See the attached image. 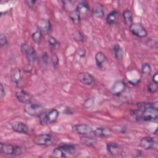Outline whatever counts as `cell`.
Instances as JSON below:
<instances>
[{"label": "cell", "mask_w": 158, "mask_h": 158, "mask_svg": "<svg viewBox=\"0 0 158 158\" xmlns=\"http://www.w3.org/2000/svg\"><path fill=\"white\" fill-rule=\"evenodd\" d=\"M80 142L86 146H92L96 143L97 139L94 137L85 135L80 138Z\"/></svg>", "instance_id": "cell-21"}, {"label": "cell", "mask_w": 158, "mask_h": 158, "mask_svg": "<svg viewBox=\"0 0 158 158\" xmlns=\"http://www.w3.org/2000/svg\"><path fill=\"white\" fill-rule=\"evenodd\" d=\"M64 151V152L65 154H69L70 155L73 154L75 151H76V148L75 147L74 145L71 144H67V143H64L59 146Z\"/></svg>", "instance_id": "cell-25"}, {"label": "cell", "mask_w": 158, "mask_h": 158, "mask_svg": "<svg viewBox=\"0 0 158 158\" xmlns=\"http://www.w3.org/2000/svg\"><path fill=\"white\" fill-rule=\"evenodd\" d=\"M38 28L41 30L42 33L48 34L51 30V25L49 20H41L38 23Z\"/></svg>", "instance_id": "cell-15"}, {"label": "cell", "mask_w": 158, "mask_h": 158, "mask_svg": "<svg viewBox=\"0 0 158 158\" xmlns=\"http://www.w3.org/2000/svg\"><path fill=\"white\" fill-rule=\"evenodd\" d=\"M122 16L124 22L127 25L130 26L133 23V14L130 10L125 9L122 13Z\"/></svg>", "instance_id": "cell-24"}, {"label": "cell", "mask_w": 158, "mask_h": 158, "mask_svg": "<svg viewBox=\"0 0 158 158\" xmlns=\"http://www.w3.org/2000/svg\"><path fill=\"white\" fill-rule=\"evenodd\" d=\"M0 44L2 48L7 46V40L3 33L0 34Z\"/></svg>", "instance_id": "cell-36"}, {"label": "cell", "mask_w": 158, "mask_h": 158, "mask_svg": "<svg viewBox=\"0 0 158 158\" xmlns=\"http://www.w3.org/2000/svg\"><path fill=\"white\" fill-rule=\"evenodd\" d=\"M76 9L78 10L80 19L86 16L89 12V7L88 3L85 1L80 2L76 6Z\"/></svg>", "instance_id": "cell-14"}, {"label": "cell", "mask_w": 158, "mask_h": 158, "mask_svg": "<svg viewBox=\"0 0 158 158\" xmlns=\"http://www.w3.org/2000/svg\"><path fill=\"white\" fill-rule=\"evenodd\" d=\"M106 148L107 151L112 156H118L123 152V149L121 146L116 143L107 144Z\"/></svg>", "instance_id": "cell-13"}, {"label": "cell", "mask_w": 158, "mask_h": 158, "mask_svg": "<svg viewBox=\"0 0 158 158\" xmlns=\"http://www.w3.org/2000/svg\"><path fill=\"white\" fill-rule=\"evenodd\" d=\"M49 62V57L46 52H43L41 54L40 59H39V64L40 65H47Z\"/></svg>", "instance_id": "cell-30"}, {"label": "cell", "mask_w": 158, "mask_h": 158, "mask_svg": "<svg viewBox=\"0 0 158 158\" xmlns=\"http://www.w3.org/2000/svg\"><path fill=\"white\" fill-rule=\"evenodd\" d=\"M72 130L79 135L83 136L92 134L93 129L88 124H77L72 126Z\"/></svg>", "instance_id": "cell-7"}, {"label": "cell", "mask_w": 158, "mask_h": 158, "mask_svg": "<svg viewBox=\"0 0 158 158\" xmlns=\"http://www.w3.org/2000/svg\"><path fill=\"white\" fill-rule=\"evenodd\" d=\"M151 67L148 63H144L141 65V72L144 75H149L151 73Z\"/></svg>", "instance_id": "cell-31"}, {"label": "cell", "mask_w": 158, "mask_h": 158, "mask_svg": "<svg viewBox=\"0 0 158 158\" xmlns=\"http://www.w3.org/2000/svg\"><path fill=\"white\" fill-rule=\"evenodd\" d=\"M0 152L5 155L19 156L22 153V149L19 146L1 143Z\"/></svg>", "instance_id": "cell-2"}, {"label": "cell", "mask_w": 158, "mask_h": 158, "mask_svg": "<svg viewBox=\"0 0 158 158\" xmlns=\"http://www.w3.org/2000/svg\"><path fill=\"white\" fill-rule=\"evenodd\" d=\"M92 134L97 137L106 138L110 136L112 134V130L109 128L99 127L93 130Z\"/></svg>", "instance_id": "cell-11"}, {"label": "cell", "mask_w": 158, "mask_h": 158, "mask_svg": "<svg viewBox=\"0 0 158 158\" xmlns=\"http://www.w3.org/2000/svg\"><path fill=\"white\" fill-rule=\"evenodd\" d=\"M51 62L54 67H57L59 65V58L55 53H52L51 56Z\"/></svg>", "instance_id": "cell-34"}, {"label": "cell", "mask_w": 158, "mask_h": 158, "mask_svg": "<svg viewBox=\"0 0 158 158\" xmlns=\"http://www.w3.org/2000/svg\"><path fill=\"white\" fill-rule=\"evenodd\" d=\"M69 17L71 19V20L75 23H78L80 22V20H81L79 13H78V10H77L76 7L74 10H73L69 12Z\"/></svg>", "instance_id": "cell-27"}, {"label": "cell", "mask_w": 158, "mask_h": 158, "mask_svg": "<svg viewBox=\"0 0 158 158\" xmlns=\"http://www.w3.org/2000/svg\"><path fill=\"white\" fill-rule=\"evenodd\" d=\"M52 136L50 134L42 133L36 135L33 138V143L39 146H46L50 144L52 141Z\"/></svg>", "instance_id": "cell-6"}, {"label": "cell", "mask_w": 158, "mask_h": 158, "mask_svg": "<svg viewBox=\"0 0 158 158\" xmlns=\"http://www.w3.org/2000/svg\"><path fill=\"white\" fill-rule=\"evenodd\" d=\"M15 95L17 100L21 103L25 104L31 102V96L23 89H19L17 90Z\"/></svg>", "instance_id": "cell-8"}, {"label": "cell", "mask_w": 158, "mask_h": 158, "mask_svg": "<svg viewBox=\"0 0 158 158\" xmlns=\"http://www.w3.org/2000/svg\"><path fill=\"white\" fill-rule=\"evenodd\" d=\"M10 78L13 83L16 85L19 84L22 80V73L20 69L18 68L13 69L10 72Z\"/></svg>", "instance_id": "cell-16"}, {"label": "cell", "mask_w": 158, "mask_h": 158, "mask_svg": "<svg viewBox=\"0 0 158 158\" xmlns=\"http://www.w3.org/2000/svg\"><path fill=\"white\" fill-rule=\"evenodd\" d=\"M42 32L40 29H37L33 34L31 35V38L33 41L36 43V44H40L41 41L42 40Z\"/></svg>", "instance_id": "cell-28"}, {"label": "cell", "mask_w": 158, "mask_h": 158, "mask_svg": "<svg viewBox=\"0 0 158 158\" xmlns=\"http://www.w3.org/2000/svg\"><path fill=\"white\" fill-rule=\"evenodd\" d=\"M157 90V84L152 83H150L148 86V91L149 93H154L156 92Z\"/></svg>", "instance_id": "cell-35"}, {"label": "cell", "mask_w": 158, "mask_h": 158, "mask_svg": "<svg viewBox=\"0 0 158 158\" xmlns=\"http://www.w3.org/2000/svg\"><path fill=\"white\" fill-rule=\"evenodd\" d=\"M24 111L31 116L39 117L45 110L41 105L30 102L25 104Z\"/></svg>", "instance_id": "cell-3"}, {"label": "cell", "mask_w": 158, "mask_h": 158, "mask_svg": "<svg viewBox=\"0 0 158 158\" xmlns=\"http://www.w3.org/2000/svg\"><path fill=\"white\" fill-rule=\"evenodd\" d=\"M20 49L29 63H33L36 60V53L32 46L27 43H22L20 46Z\"/></svg>", "instance_id": "cell-4"}, {"label": "cell", "mask_w": 158, "mask_h": 158, "mask_svg": "<svg viewBox=\"0 0 158 158\" xmlns=\"http://www.w3.org/2000/svg\"><path fill=\"white\" fill-rule=\"evenodd\" d=\"M48 44L51 49V51H54L60 46V43L53 36H50L48 38Z\"/></svg>", "instance_id": "cell-26"}, {"label": "cell", "mask_w": 158, "mask_h": 158, "mask_svg": "<svg viewBox=\"0 0 158 158\" xmlns=\"http://www.w3.org/2000/svg\"><path fill=\"white\" fill-rule=\"evenodd\" d=\"M119 18V12L117 10L110 12L106 17V22L107 24L112 25L115 24Z\"/></svg>", "instance_id": "cell-20"}, {"label": "cell", "mask_w": 158, "mask_h": 158, "mask_svg": "<svg viewBox=\"0 0 158 158\" xmlns=\"http://www.w3.org/2000/svg\"><path fill=\"white\" fill-rule=\"evenodd\" d=\"M65 114H67V115H72L73 114V110L72 108L70 107H67L65 109V111L64 112Z\"/></svg>", "instance_id": "cell-39"}, {"label": "cell", "mask_w": 158, "mask_h": 158, "mask_svg": "<svg viewBox=\"0 0 158 158\" xmlns=\"http://www.w3.org/2000/svg\"><path fill=\"white\" fill-rule=\"evenodd\" d=\"M59 115V111L56 109H52L47 113V118L48 124H52L56 122Z\"/></svg>", "instance_id": "cell-22"}, {"label": "cell", "mask_w": 158, "mask_h": 158, "mask_svg": "<svg viewBox=\"0 0 158 158\" xmlns=\"http://www.w3.org/2000/svg\"><path fill=\"white\" fill-rule=\"evenodd\" d=\"M125 89V84L122 81H116L112 86L111 91L113 94L114 95H120L121 94Z\"/></svg>", "instance_id": "cell-17"}, {"label": "cell", "mask_w": 158, "mask_h": 158, "mask_svg": "<svg viewBox=\"0 0 158 158\" xmlns=\"http://www.w3.org/2000/svg\"><path fill=\"white\" fill-rule=\"evenodd\" d=\"M73 38L75 41H83L84 39L83 35L81 33L80 31H77L73 33Z\"/></svg>", "instance_id": "cell-33"}, {"label": "cell", "mask_w": 158, "mask_h": 158, "mask_svg": "<svg viewBox=\"0 0 158 158\" xmlns=\"http://www.w3.org/2000/svg\"><path fill=\"white\" fill-rule=\"evenodd\" d=\"M130 31L131 33L138 37V38H145L148 35V32L146 28L139 23H133L130 26Z\"/></svg>", "instance_id": "cell-5"}, {"label": "cell", "mask_w": 158, "mask_h": 158, "mask_svg": "<svg viewBox=\"0 0 158 158\" xmlns=\"http://www.w3.org/2000/svg\"><path fill=\"white\" fill-rule=\"evenodd\" d=\"M140 146L146 150L152 149L156 146V141L151 136H145L140 140Z\"/></svg>", "instance_id": "cell-10"}, {"label": "cell", "mask_w": 158, "mask_h": 158, "mask_svg": "<svg viewBox=\"0 0 158 158\" xmlns=\"http://www.w3.org/2000/svg\"><path fill=\"white\" fill-rule=\"evenodd\" d=\"M78 80L86 85H92L94 82V78L88 72H81L78 75Z\"/></svg>", "instance_id": "cell-12"}, {"label": "cell", "mask_w": 158, "mask_h": 158, "mask_svg": "<svg viewBox=\"0 0 158 158\" xmlns=\"http://www.w3.org/2000/svg\"><path fill=\"white\" fill-rule=\"evenodd\" d=\"M38 2L37 1H35V0H28V1H26L25 3L27 4V6L29 7V8L33 9L35 8V7L36 6V3Z\"/></svg>", "instance_id": "cell-37"}, {"label": "cell", "mask_w": 158, "mask_h": 158, "mask_svg": "<svg viewBox=\"0 0 158 158\" xmlns=\"http://www.w3.org/2000/svg\"><path fill=\"white\" fill-rule=\"evenodd\" d=\"M6 96V91L4 89V88L2 83L0 84V98L1 99H2L4 96Z\"/></svg>", "instance_id": "cell-38"}, {"label": "cell", "mask_w": 158, "mask_h": 158, "mask_svg": "<svg viewBox=\"0 0 158 158\" xmlns=\"http://www.w3.org/2000/svg\"><path fill=\"white\" fill-rule=\"evenodd\" d=\"M38 117H39L40 123L41 125L44 126L48 124V118H47V112L46 111L43 112L41 115H40Z\"/></svg>", "instance_id": "cell-32"}, {"label": "cell", "mask_w": 158, "mask_h": 158, "mask_svg": "<svg viewBox=\"0 0 158 158\" xmlns=\"http://www.w3.org/2000/svg\"><path fill=\"white\" fill-rule=\"evenodd\" d=\"M133 119L136 122L154 121L157 119V102H144L138 104V109L131 111Z\"/></svg>", "instance_id": "cell-1"}, {"label": "cell", "mask_w": 158, "mask_h": 158, "mask_svg": "<svg viewBox=\"0 0 158 158\" xmlns=\"http://www.w3.org/2000/svg\"><path fill=\"white\" fill-rule=\"evenodd\" d=\"M66 154L64 152L62 148L59 146L56 148L52 153V156L54 157H59V158H64L66 157Z\"/></svg>", "instance_id": "cell-29"}, {"label": "cell", "mask_w": 158, "mask_h": 158, "mask_svg": "<svg viewBox=\"0 0 158 158\" xmlns=\"http://www.w3.org/2000/svg\"><path fill=\"white\" fill-rule=\"evenodd\" d=\"M112 52L114 57H115V59L118 60L122 59L123 56V51L119 44H116L112 47Z\"/></svg>", "instance_id": "cell-23"}, {"label": "cell", "mask_w": 158, "mask_h": 158, "mask_svg": "<svg viewBox=\"0 0 158 158\" xmlns=\"http://www.w3.org/2000/svg\"><path fill=\"white\" fill-rule=\"evenodd\" d=\"M93 15L96 18H102L104 15L103 6L99 2H96L93 7Z\"/></svg>", "instance_id": "cell-19"}, {"label": "cell", "mask_w": 158, "mask_h": 158, "mask_svg": "<svg viewBox=\"0 0 158 158\" xmlns=\"http://www.w3.org/2000/svg\"><path fill=\"white\" fill-rule=\"evenodd\" d=\"M107 58L102 52H98L95 55V61L97 67L99 69H102L106 64Z\"/></svg>", "instance_id": "cell-18"}, {"label": "cell", "mask_w": 158, "mask_h": 158, "mask_svg": "<svg viewBox=\"0 0 158 158\" xmlns=\"http://www.w3.org/2000/svg\"><path fill=\"white\" fill-rule=\"evenodd\" d=\"M152 82L156 83V84H157L158 83V73L157 72H156L154 73V75H153L152 77Z\"/></svg>", "instance_id": "cell-40"}, {"label": "cell", "mask_w": 158, "mask_h": 158, "mask_svg": "<svg viewBox=\"0 0 158 158\" xmlns=\"http://www.w3.org/2000/svg\"><path fill=\"white\" fill-rule=\"evenodd\" d=\"M10 125L12 129L15 132L24 134H28L29 132L28 126L22 122L17 121L11 123Z\"/></svg>", "instance_id": "cell-9"}, {"label": "cell", "mask_w": 158, "mask_h": 158, "mask_svg": "<svg viewBox=\"0 0 158 158\" xmlns=\"http://www.w3.org/2000/svg\"><path fill=\"white\" fill-rule=\"evenodd\" d=\"M85 49H79V56H81V57H83L85 56Z\"/></svg>", "instance_id": "cell-41"}]
</instances>
